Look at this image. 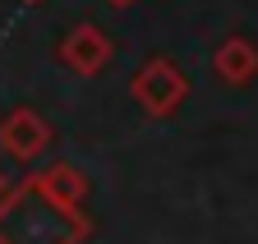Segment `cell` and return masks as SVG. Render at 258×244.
<instances>
[{
  "mask_svg": "<svg viewBox=\"0 0 258 244\" xmlns=\"http://www.w3.org/2000/svg\"><path fill=\"white\" fill-rule=\"evenodd\" d=\"M217 65H221L226 74H249V69H253V55H249V46H244V42H231V51H226Z\"/></svg>",
  "mask_w": 258,
  "mask_h": 244,
  "instance_id": "6da1fadb",
  "label": "cell"
}]
</instances>
